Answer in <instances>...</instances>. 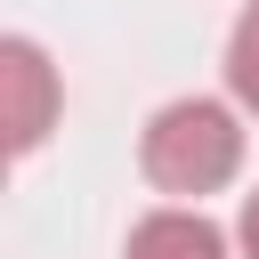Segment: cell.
I'll return each mask as SVG.
<instances>
[{"mask_svg": "<svg viewBox=\"0 0 259 259\" xmlns=\"http://www.w3.org/2000/svg\"><path fill=\"white\" fill-rule=\"evenodd\" d=\"M138 170L162 186V194H219L235 170H243V121L219 105V97H170L146 138H138Z\"/></svg>", "mask_w": 259, "mask_h": 259, "instance_id": "6da1fadb", "label": "cell"}, {"mask_svg": "<svg viewBox=\"0 0 259 259\" xmlns=\"http://www.w3.org/2000/svg\"><path fill=\"white\" fill-rule=\"evenodd\" d=\"M0 89H8V154H32V146L57 130L65 89H57V65H49L24 32L0 40Z\"/></svg>", "mask_w": 259, "mask_h": 259, "instance_id": "7a4b0ae2", "label": "cell"}, {"mask_svg": "<svg viewBox=\"0 0 259 259\" xmlns=\"http://www.w3.org/2000/svg\"><path fill=\"white\" fill-rule=\"evenodd\" d=\"M121 259H227V235H219L202 210L170 202V210H146V219L130 227Z\"/></svg>", "mask_w": 259, "mask_h": 259, "instance_id": "3957f363", "label": "cell"}, {"mask_svg": "<svg viewBox=\"0 0 259 259\" xmlns=\"http://www.w3.org/2000/svg\"><path fill=\"white\" fill-rule=\"evenodd\" d=\"M227 89H235V105L243 113H259V0L235 16V32H227Z\"/></svg>", "mask_w": 259, "mask_h": 259, "instance_id": "277c9868", "label": "cell"}, {"mask_svg": "<svg viewBox=\"0 0 259 259\" xmlns=\"http://www.w3.org/2000/svg\"><path fill=\"white\" fill-rule=\"evenodd\" d=\"M235 243H243V259H259V194L243 202V219H235Z\"/></svg>", "mask_w": 259, "mask_h": 259, "instance_id": "5b68a950", "label": "cell"}]
</instances>
